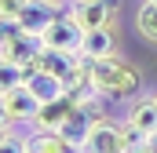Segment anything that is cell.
<instances>
[{
    "label": "cell",
    "instance_id": "15",
    "mask_svg": "<svg viewBox=\"0 0 157 153\" xmlns=\"http://www.w3.org/2000/svg\"><path fill=\"white\" fill-rule=\"evenodd\" d=\"M22 4H26V0H0V18H4V26L18 22V11H22Z\"/></svg>",
    "mask_w": 157,
    "mask_h": 153
},
{
    "label": "cell",
    "instance_id": "11",
    "mask_svg": "<svg viewBox=\"0 0 157 153\" xmlns=\"http://www.w3.org/2000/svg\"><path fill=\"white\" fill-rule=\"evenodd\" d=\"M91 124H95V110H88V106H77L73 113L62 120V128H59V135L70 142V146H84V139H88V131H91Z\"/></svg>",
    "mask_w": 157,
    "mask_h": 153
},
{
    "label": "cell",
    "instance_id": "12",
    "mask_svg": "<svg viewBox=\"0 0 157 153\" xmlns=\"http://www.w3.org/2000/svg\"><path fill=\"white\" fill-rule=\"evenodd\" d=\"M26 142H29V153H80L77 146H70L59 131H29Z\"/></svg>",
    "mask_w": 157,
    "mask_h": 153
},
{
    "label": "cell",
    "instance_id": "2",
    "mask_svg": "<svg viewBox=\"0 0 157 153\" xmlns=\"http://www.w3.org/2000/svg\"><path fill=\"white\" fill-rule=\"evenodd\" d=\"M80 153H132V139H128V128L117 120H106V117H95L88 139Z\"/></svg>",
    "mask_w": 157,
    "mask_h": 153
},
{
    "label": "cell",
    "instance_id": "4",
    "mask_svg": "<svg viewBox=\"0 0 157 153\" xmlns=\"http://www.w3.org/2000/svg\"><path fill=\"white\" fill-rule=\"evenodd\" d=\"M44 44L40 37L18 29V26H4V40H0V62H18V66H37Z\"/></svg>",
    "mask_w": 157,
    "mask_h": 153
},
{
    "label": "cell",
    "instance_id": "18",
    "mask_svg": "<svg viewBox=\"0 0 157 153\" xmlns=\"http://www.w3.org/2000/svg\"><path fill=\"white\" fill-rule=\"evenodd\" d=\"M154 4H157V0H154Z\"/></svg>",
    "mask_w": 157,
    "mask_h": 153
},
{
    "label": "cell",
    "instance_id": "14",
    "mask_svg": "<svg viewBox=\"0 0 157 153\" xmlns=\"http://www.w3.org/2000/svg\"><path fill=\"white\" fill-rule=\"evenodd\" d=\"M0 153H29V142L22 135H15L11 128H4V139H0Z\"/></svg>",
    "mask_w": 157,
    "mask_h": 153
},
{
    "label": "cell",
    "instance_id": "16",
    "mask_svg": "<svg viewBox=\"0 0 157 153\" xmlns=\"http://www.w3.org/2000/svg\"><path fill=\"white\" fill-rule=\"evenodd\" d=\"M146 146H150V153H157V131H154V135H146Z\"/></svg>",
    "mask_w": 157,
    "mask_h": 153
},
{
    "label": "cell",
    "instance_id": "9",
    "mask_svg": "<svg viewBox=\"0 0 157 153\" xmlns=\"http://www.w3.org/2000/svg\"><path fill=\"white\" fill-rule=\"evenodd\" d=\"M26 88H29V91L40 99V106H44V102H55V99H62V95H66V80H62V76H55V73H48L44 66L29 69Z\"/></svg>",
    "mask_w": 157,
    "mask_h": 153
},
{
    "label": "cell",
    "instance_id": "8",
    "mask_svg": "<svg viewBox=\"0 0 157 153\" xmlns=\"http://www.w3.org/2000/svg\"><path fill=\"white\" fill-rule=\"evenodd\" d=\"M124 124H128L132 131H139V135H154V131H157V99H154V95L132 99Z\"/></svg>",
    "mask_w": 157,
    "mask_h": 153
},
{
    "label": "cell",
    "instance_id": "10",
    "mask_svg": "<svg viewBox=\"0 0 157 153\" xmlns=\"http://www.w3.org/2000/svg\"><path fill=\"white\" fill-rule=\"evenodd\" d=\"M77 110V102L70 99V91L62 95V99H55V102H44L40 106V113H37V120H33V131H59L62 128V120Z\"/></svg>",
    "mask_w": 157,
    "mask_h": 153
},
{
    "label": "cell",
    "instance_id": "7",
    "mask_svg": "<svg viewBox=\"0 0 157 153\" xmlns=\"http://www.w3.org/2000/svg\"><path fill=\"white\" fill-rule=\"evenodd\" d=\"M84 58H106V55H121L117 26H102V29H84V44H80Z\"/></svg>",
    "mask_w": 157,
    "mask_h": 153
},
{
    "label": "cell",
    "instance_id": "13",
    "mask_svg": "<svg viewBox=\"0 0 157 153\" xmlns=\"http://www.w3.org/2000/svg\"><path fill=\"white\" fill-rule=\"evenodd\" d=\"M135 33L146 44H157V4L154 0H143L135 7Z\"/></svg>",
    "mask_w": 157,
    "mask_h": 153
},
{
    "label": "cell",
    "instance_id": "6",
    "mask_svg": "<svg viewBox=\"0 0 157 153\" xmlns=\"http://www.w3.org/2000/svg\"><path fill=\"white\" fill-rule=\"evenodd\" d=\"M40 44H44V47H55V51H73V55H77L80 44H84V29L77 26L73 15H59V18L40 33Z\"/></svg>",
    "mask_w": 157,
    "mask_h": 153
},
{
    "label": "cell",
    "instance_id": "17",
    "mask_svg": "<svg viewBox=\"0 0 157 153\" xmlns=\"http://www.w3.org/2000/svg\"><path fill=\"white\" fill-rule=\"evenodd\" d=\"M154 99H157V95H154Z\"/></svg>",
    "mask_w": 157,
    "mask_h": 153
},
{
    "label": "cell",
    "instance_id": "3",
    "mask_svg": "<svg viewBox=\"0 0 157 153\" xmlns=\"http://www.w3.org/2000/svg\"><path fill=\"white\" fill-rule=\"evenodd\" d=\"M0 113H4V128H22L29 124L40 113V99L22 84V88H11V91H0Z\"/></svg>",
    "mask_w": 157,
    "mask_h": 153
},
{
    "label": "cell",
    "instance_id": "1",
    "mask_svg": "<svg viewBox=\"0 0 157 153\" xmlns=\"http://www.w3.org/2000/svg\"><path fill=\"white\" fill-rule=\"evenodd\" d=\"M88 76L102 99H139L143 91V73L132 62H124L121 55L88 58Z\"/></svg>",
    "mask_w": 157,
    "mask_h": 153
},
{
    "label": "cell",
    "instance_id": "5",
    "mask_svg": "<svg viewBox=\"0 0 157 153\" xmlns=\"http://www.w3.org/2000/svg\"><path fill=\"white\" fill-rule=\"evenodd\" d=\"M117 11H121V0H73V7H70L80 29L117 26Z\"/></svg>",
    "mask_w": 157,
    "mask_h": 153
}]
</instances>
